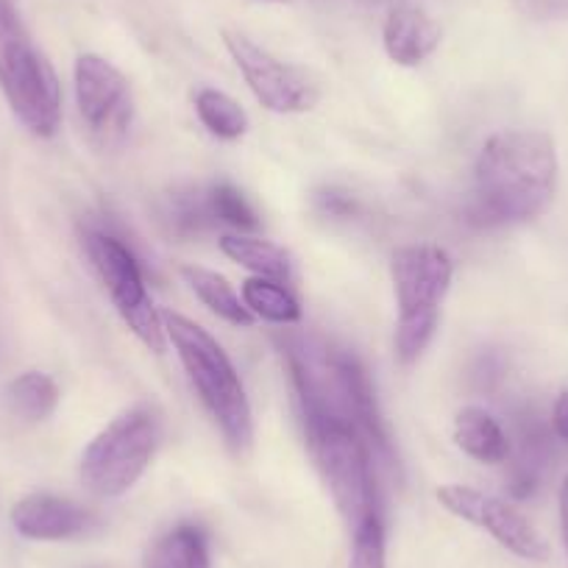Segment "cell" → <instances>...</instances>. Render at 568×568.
<instances>
[{
	"mask_svg": "<svg viewBox=\"0 0 568 568\" xmlns=\"http://www.w3.org/2000/svg\"><path fill=\"white\" fill-rule=\"evenodd\" d=\"M160 435V418L151 407H131L120 413L81 455V483L101 499L123 496L151 466Z\"/></svg>",
	"mask_w": 568,
	"mask_h": 568,
	"instance_id": "cell-6",
	"label": "cell"
},
{
	"mask_svg": "<svg viewBox=\"0 0 568 568\" xmlns=\"http://www.w3.org/2000/svg\"><path fill=\"white\" fill-rule=\"evenodd\" d=\"M206 212H210V221L226 223V226L237 229V232H254L260 229V217L251 210V204L245 201V195L240 193L232 184L221 182L212 184L204 193Z\"/></svg>",
	"mask_w": 568,
	"mask_h": 568,
	"instance_id": "cell-22",
	"label": "cell"
},
{
	"mask_svg": "<svg viewBox=\"0 0 568 568\" xmlns=\"http://www.w3.org/2000/svg\"><path fill=\"white\" fill-rule=\"evenodd\" d=\"M162 326L187 371L190 385L195 387L201 404L221 426L226 444L237 455L248 452L254 444V415H251L248 396L229 354L210 332L184 315L162 313Z\"/></svg>",
	"mask_w": 568,
	"mask_h": 568,
	"instance_id": "cell-3",
	"label": "cell"
},
{
	"mask_svg": "<svg viewBox=\"0 0 568 568\" xmlns=\"http://www.w3.org/2000/svg\"><path fill=\"white\" fill-rule=\"evenodd\" d=\"M75 103L87 131L101 149H118L134 120V98L129 79L95 53L75 62Z\"/></svg>",
	"mask_w": 568,
	"mask_h": 568,
	"instance_id": "cell-9",
	"label": "cell"
},
{
	"mask_svg": "<svg viewBox=\"0 0 568 568\" xmlns=\"http://www.w3.org/2000/svg\"><path fill=\"white\" fill-rule=\"evenodd\" d=\"M318 204H321V210L329 212V215H335V217H346V215H352V212H354L352 195L337 193V190H326V193H321Z\"/></svg>",
	"mask_w": 568,
	"mask_h": 568,
	"instance_id": "cell-26",
	"label": "cell"
},
{
	"mask_svg": "<svg viewBox=\"0 0 568 568\" xmlns=\"http://www.w3.org/2000/svg\"><path fill=\"white\" fill-rule=\"evenodd\" d=\"M551 433L557 440H566L568 444V390H562L555 398V407H551Z\"/></svg>",
	"mask_w": 568,
	"mask_h": 568,
	"instance_id": "cell-27",
	"label": "cell"
},
{
	"mask_svg": "<svg viewBox=\"0 0 568 568\" xmlns=\"http://www.w3.org/2000/svg\"><path fill=\"white\" fill-rule=\"evenodd\" d=\"M149 568H212L210 549L195 527H176L154 546Z\"/></svg>",
	"mask_w": 568,
	"mask_h": 568,
	"instance_id": "cell-21",
	"label": "cell"
},
{
	"mask_svg": "<svg viewBox=\"0 0 568 568\" xmlns=\"http://www.w3.org/2000/svg\"><path fill=\"white\" fill-rule=\"evenodd\" d=\"M455 440L471 460L488 463V466L505 463L510 455V435L483 407H466L457 413Z\"/></svg>",
	"mask_w": 568,
	"mask_h": 568,
	"instance_id": "cell-15",
	"label": "cell"
},
{
	"mask_svg": "<svg viewBox=\"0 0 568 568\" xmlns=\"http://www.w3.org/2000/svg\"><path fill=\"white\" fill-rule=\"evenodd\" d=\"M307 440L348 527L357 529L363 521L379 516L371 440L354 426H324L307 435Z\"/></svg>",
	"mask_w": 568,
	"mask_h": 568,
	"instance_id": "cell-7",
	"label": "cell"
},
{
	"mask_svg": "<svg viewBox=\"0 0 568 568\" xmlns=\"http://www.w3.org/2000/svg\"><path fill=\"white\" fill-rule=\"evenodd\" d=\"M276 343L291 368L307 435L324 426H354L374 449L387 452V433L376 407L374 385L365 365L352 352L302 332L278 335Z\"/></svg>",
	"mask_w": 568,
	"mask_h": 568,
	"instance_id": "cell-1",
	"label": "cell"
},
{
	"mask_svg": "<svg viewBox=\"0 0 568 568\" xmlns=\"http://www.w3.org/2000/svg\"><path fill=\"white\" fill-rule=\"evenodd\" d=\"M352 562L348 568H385V527L382 516L368 518L352 529Z\"/></svg>",
	"mask_w": 568,
	"mask_h": 568,
	"instance_id": "cell-23",
	"label": "cell"
},
{
	"mask_svg": "<svg viewBox=\"0 0 568 568\" xmlns=\"http://www.w3.org/2000/svg\"><path fill=\"white\" fill-rule=\"evenodd\" d=\"M168 221H171V229L182 237H190V234H199L201 229L210 223V212H206L204 195L195 193V190H184V193H173L171 204H168Z\"/></svg>",
	"mask_w": 568,
	"mask_h": 568,
	"instance_id": "cell-24",
	"label": "cell"
},
{
	"mask_svg": "<svg viewBox=\"0 0 568 568\" xmlns=\"http://www.w3.org/2000/svg\"><path fill=\"white\" fill-rule=\"evenodd\" d=\"M223 42L245 84L265 109L276 114H298L310 112L318 103V87L304 70L284 64L240 31H223Z\"/></svg>",
	"mask_w": 568,
	"mask_h": 568,
	"instance_id": "cell-10",
	"label": "cell"
},
{
	"mask_svg": "<svg viewBox=\"0 0 568 568\" xmlns=\"http://www.w3.org/2000/svg\"><path fill=\"white\" fill-rule=\"evenodd\" d=\"M0 90L31 134H57L62 125V87L31 40L14 0H0Z\"/></svg>",
	"mask_w": 568,
	"mask_h": 568,
	"instance_id": "cell-4",
	"label": "cell"
},
{
	"mask_svg": "<svg viewBox=\"0 0 568 568\" xmlns=\"http://www.w3.org/2000/svg\"><path fill=\"white\" fill-rule=\"evenodd\" d=\"M195 112H199V120L204 123V129L210 134L221 136V140H240L248 131V114H245V109L232 95H226L221 90H212V87H204V90L195 92Z\"/></svg>",
	"mask_w": 568,
	"mask_h": 568,
	"instance_id": "cell-19",
	"label": "cell"
},
{
	"mask_svg": "<svg viewBox=\"0 0 568 568\" xmlns=\"http://www.w3.org/2000/svg\"><path fill=\"white\" fill-rule=\"evenodd\" d=\"M390 278L398 302L396 354L409 365L433 343L440 304L455 278V262L440 245H404L393 254Z\"/></svg>",
	"mask_w": 568,
	"mask_h": 568,
	"instance_id": "cell-5",
	"label": "cell"
},
{
	"mask_svg": "<svg viewBox=\"0 0 568 568\" xmlns=\"http://www.w3.org/2000/svg\"><path fill=\"white\" fill-rule=\"evenodd\" d=\"M387 57L402 68H415L435 53L440 45V26L435 18L413 3H398L390 9L382 29Z\"/></svg>",
	"mask_w": 568,
	"mask_h": 568,
	"instance_id": "cell-14",
	"label": "cell"
},
{
	"mask_svg": "<svg viewBox=\"0 0 568 568\" xmlns=\"http://www.w3.org/2000/svg\"><path fill=\"white\" fill-rule=\"evenodd\" d=\"M560 529H562V540L568 546V474L562 479V488H560Z\"/></svg>",
	"mask_w": 568,
	"mask_h": 568,
	"instance_id": "cell-28",
	"label": "cell"
},
{
	"mask_svg": "<svg viewBox=\"0 0 568 568\" xmlns=\"http://www.w3.org/2000/svg\"><path fill=\"white\" fill-rule=\"evenodd\" d=\"M182 278L190 284V291L199 296V302L204 304L210 313H215L217 318H223L232 326H243V329L254 326L256 318L248 313L243 298L234 293V287L221 276V273L206 271V267L199 265H184Z\"/></svg>",
	"mask_w": 568,
	"mask_h": 568,
	"instance_id": "cell-16",
	"label": "cell"
},
{
	"mask_svg": "<svg viewBox=\"0 0 568 568\" xmlns=\"http://www.w3.org/2000/svg\"><path fill=\"white\" fill-rule=\"evenodd\" d=\"M221 251L229 260L254 273V276L273 278V282H287L291 278V256L271 240L248 237V234H223Z\"/></svg>",
	"mask_w": 568,
	"mask_h": 568,
	"instance_id": "cell-17",
	"label": "cell"
},
{
	"mask_svg": "<svg viewBox=\"0 0 568 568\" xmlns=\"http://www.w3.org/2000/svg\"><path fill=\"white\" fill-rule=\"evenodd\" d=\"M376 3H379V0H376ZM390 3H393V0H390ZM398 3H402V0H396V7H398Z\"/></svg>",
	"mask_w": 568,
	"mask_h": 568,
	"instance_id": "cell-29",
	"label": "cell"
},
{
	"mask_svg": "<svg viewBox=\"0 0 568 568\" xmlns=\"http://www.w3.org/2000/svg\"><path fill=\"white\" fill-rule=\"evenodd\" d=\"M555 433L540 418L538 409L527 407L516 415V438L510 440V471L507 488L516 499H529L544 485L546 474L555 463Z\"/></svg>",
	"mask_w": 568,
	"mask_h": 568,
	"instance_id": "cell-12",
	"label": "cell"
},
{
	"mask_svg": "<svg viewBox=\"0 0 568 568\" xmlns=\"http://www.w3.org/2000/svg\"><path fill=\"white\" fill-rule=\"evenodd\" d=\"M84 251L90 256L92 267H95L98 278L106 287L109 298H112L114 310L120 318L125 321L131 332L140 337L151 352H165V326H162V315L156 313L154 302L145 287V276L140 271V262L131 254L129 245L112 232H101V229H87L84 232Z\"/></svg>",
	"mask_w": 568,
	"mask_h": 568,
	"instance_id": "cell-8",
	"label": "cell"
},
{
	"mask_svg": "<svg viewBox=\"0 0 568 568\" xmlns=\"http://www.w3.org/2000/svg\"><path fill=\"white\" fill-rule=\"evenodd\" d=\"M9 404L14 413L26 420H45L48 415L57 409L59 404V387L57 382L40 371H29L20 374L18 379L9 385Z\"/></svg>",
	"mask_w": 568,
	"mask_h": 568,
	"instance_id": "cell-20",
	"label": "cell"
},
{
	"mask_svg": "<svg viewBox=\"0 0 568 568\" xmlns=\"http://www.w3.org/2000/svg\"><path fill=\"white\" fill-rule=\"evenodd\" d=\"M438 501L452 516L485 529L490 538L499 540L513 555L524 557V560H546L549 557V546L532 527V521L499 496L483 494V490L468 488V485H444L438 490Z\"/></svg>",
	"mask_w": 568,
	"mask_h": 568,
	"instance_id": "cell-11",
	"label": "cell"
},
{
	"mask_svg": "<svg viewBox=\"0 0 568 568\" xmlns=\"http://www.w3.org/2000/svg\"><path fill=\"white\" fill-rule=\"evenodd\" d=\"M557 190V151L546 131L507 129L490 136L474 165V221L516 226L544 215Z\"/></svg>",
	"mask_w": 568,
	"mask_h": 568,
	"instance_id": "cell-2",
	"label": "cell"
},
{
	"mask_svg": "<svg viewBox=\"0 0 568 568\" xmlns=\"http://www.w3.org/2000/svg\"><path fill=\"white\" fill-rule=\"evenodd\" d=\"M513 7L529 20L551 23V20H568V0H513Z\"/></svg>",
	"mask_w": 568,
	"mask_h": 568,
	"instance_id": "cell-25",
	"label": "cell"
},
{
	"mask_svg": "<svg viewBox=\"0 0 568 568\" xmlns=\"http://www.w3.org/2000/svg\"><path fill=\"white\" fill-rule=\"evenodd\" d=\"M12 524L23 538L70 540L90 532L95 516L87 507L51 494H31L12 510Z\"/></svg>",
	"mask_w": 568,
	"mask_h": 568,
	"instance_id": "cell-13",
	"label": "cell"
},
{
	"mask_svg": "<svg viewBox=\"0 0 568 568\" xmlns=\"http://www.w3.org/2000/svg\"><path fill=\"white\" fill-rule=\"evenodd\" d=\"M243 304L254 318L267 321V324L293 326L302 321V304L282 282L273 278H245L243 282Z\"/></svg>",
	"mask_w": 568,
	"mask_h": 568,
	"instance_id": "cell-18",
	"label": "cell"
}]
</instances>
